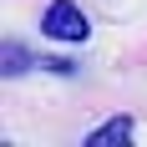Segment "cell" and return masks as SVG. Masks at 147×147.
<instances>
[{
    "instance_id": "6da1fadb",
    "label": "cell",
    "mask_w": 147,
    "mask_h": 147,
    "mask_svg": "<svg viewBox=\"0 0 147 147\" xmlns=\"http://www.w3.org/2000/svg\"><path fill=\"white\" fill-rule=\"evenodd\" d=\"M41 30L51 36V41H86L91 26H86V10L76 5V0H51L41 15Z\"/></svg>"
},
{
    "instance_id": "7a4b0ae2",
    "label": "cell",
    "mask_w": 147,
    "mask_h": 147,
    "mask_svg": "<svg viewBox=\"0 0 147 147\" xmlns=\"http://www.w3.org/2000/svg\"><path fill=\"white\" fill-rule=\"evenodd\" d=\"M56 71V76H66L71 71V61H46V56H30V51H20V46H5V76H20V71Z\"/></svg>"
},
{
    "instance_id": "3957f363",
    "label": "cell",
    "mask_w": 147,
    "mask_h": 147,
    "mask_svg": "<svg viewBox=\"0 0 147 147\" xmlns=\"http://www.w3.org/2000/svg\"><path fill=\"white\" fill-rule=\"evenodd\" d=\"M132 132H137L132 117H112V122H102V127L86 137V147H117V142H132Z\"/></svg>"
}]
</instances>
